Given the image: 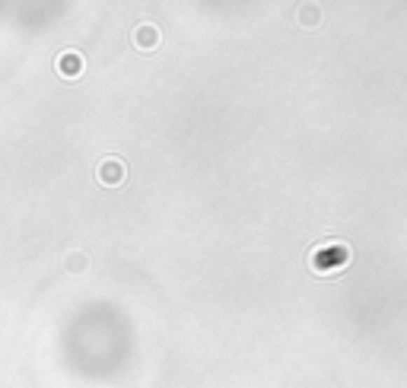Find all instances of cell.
<instances>
[{
  "instance_id": "3",
  "label": "cell",
  "mask_w": 407,
  "mask_h": 388,
  "mask_svg": "<svg viewBox=\"0 0 407 388\" xmlns=\"http://www.w3.org/2000/svg\"><path fill=\"white\" fill-rule=\"evenodd\" d=\"M57 70H61V76L74 80V76L83 74V57L76 55V51H64V55L57 57Z\"/></svg>"
},
{
  "instance_id": "1",
  "label": "cell",
  "mask_w": 407,
  "mask_h": 388,
  "mask_svg": "<svg viewBox=\"0 0 407 388\" xmlns=\"http://www.w3.org/2000/svg\"><path fill=\"white\" fill-rule=\"evenodd\" d=\"M347 258H350L347 245H328V249H318L315 255H312V264H315L318 274H331V270L344 268Z\"/></svg>"
},
{
  "instance_id": "4",
  "label": "cell",
  "mask_w": 407,
  "mask_h": 388,
  "mask_svg": "<svg viewBox=\"0 0 407 388\" xmlns=\"http://www.w3.org/2000/svg\"><path fill=\"white\" fill-rule=\"evenodd\" d=\"M134 42H137V48H156V45H159V29L150 26V22H140V26L134 29Z\"/></svg>"
},
{
  "instance_id": "2",
  "label": "cell",
  "mask_w": 407,
  "mask_h": 388,
  "mask_svg": "<svg viewBox=\"0 0 407 388\" xmlns=\"http://www.w3.org/2000/svg\"><path fill=\"white\" fill-rule=\"evenodd\" d=\"M96 175H99V181H105V185H121L125 175H127V169H125L121 160H102L99 169H96Z\"/></svg>"
},
{
  "instance_id": "5",
  "label": "cell",
  "mask_w": 407,
  "mask_h": 388,
  "mask_svg": "<svg viewBox=\"0 0 407 388\" xmlns=\"http://www.w3.org/2000/svg\"><path fill=\"white\" fill-rule=\"evenodd\" d=\"M67 268L74 270V274H80V270L86 268V255H70L67 258Z\"/></svg>"
}]
</instances>
